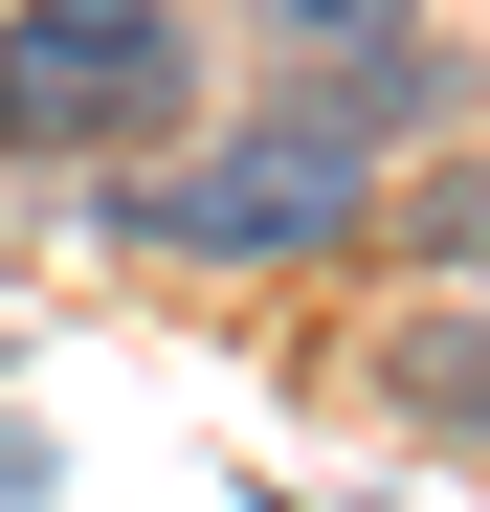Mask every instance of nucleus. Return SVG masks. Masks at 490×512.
<instances>
[{"label":"nucleus","mask_w":490,"mask_h":512,"mask_svg":"<svg viewBox=\"0 0 490 512\" xmlns=\"http://www.w3.org/2000/svg\"><path fill=\"white\" fill-rule=\"evenodd\" d=\"M179 90H201L179 0H23L0 23V156H134Z\"/></svg>","instance_id":"f257e3e1"},{"label":"nucleus","mask_w":490,"mask_h":512,"mask_svg":"<svg viewBox=\"0 0 490 512\" xmlns=\"http://www.w3.org/2000/svg\"><path fill=\"white\" fill-rule=\"evenodd\" d=\"M379 112H401V67H357L335 112H268L245 156L156 179L134 223H156V245H223V268H268V245H335V223H357V156H379Z\"/></svg>","instance_id":"f03ea898"},{"label":"nucleus","mask_w":490,"mask_h":512,"mask_svg":"<svg viewBox=\"0 0 490 512\" xmlns=\"http://www.w3.org/2000/svg\"><path fill=\"white\" fill-rule=\"evenodd\" d=\"M268 45H401V0H268Z\"/></svg>","instance_id":"7ed1b4c3"},{"label":"nucleus","mask_w":490,"mask_h":512,"mask_svg":"<svg viewBox=\"0 0 490 512\" xmlns=\"http://www.w3.org/2000/svg\"><path fill=\"white\" fill-rule=\"evenodd\" d=\"M0 490H45V446H23V423H0Z\"/></svg>","instance_id":"20e7f679"}]
</instances>
